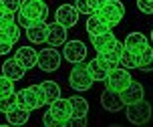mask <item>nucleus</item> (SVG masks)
<instances>
[{
	"mask_svg": "<svg viewBox=\"0 0 153 127\" xmlns=\"http://www.w3.org/2000/svg\"><path fill=\"white\" fill-rule=\"evenodd\" d=\"M48 16V6L45 0H22L18 10V24L28 28L32 24L45 22Z\"/></svg>",
	"mask_w": 153,
	"mask_h": 127,
	"instance_id": "obj_1",
	"label": "nucleus"
},
{
	"mask_svg": "<svg viewBox=\"0 0 153 127\" xmlns=\"http://www.w3.org/2000/svg\"><path fill=\"white\" fill-rule=\"evenodd\" d=\"M95 14L99 16L109 28H113V26H117V24L123 20V16H125V6H123L121 0H107L103 6L97 8Z\"/></svg>",
	"mask_w": 153,
	"mask_h": 127,
	"instance_id": "obj_2",
	"label": "nucleus"
},
{
	"mask_svg": "<svg viewBox=\"0 0 153 127\" xmlns=\"http://www.w3.org/2000/svg\"><path fill=\"white\" fill-rule=\"evenodd\" d=\"M69 83L71 87L75 91H87L93 87V77L91 73H89V69H87V65H81V63H76L75 67H73V71H71L69 75Z\"/></svg>",
	"mask_w": 153,
	"mask_h": 127,
	"instance_id": "obj_3",
	"label": "nucleus"
},
{
	"mask_svg": "<svg viewBox=\"0 0 153 127\" xmlns=\"http://www.w3.org/2000/svg\"><path fill=\"white\" fill-rule=\"evenodd\" d=\"M151 115H153V109L145 99L127 105V119L133 125H143V123H147V121L151 119Z\"/></svg>",
	"mask_w": 153,
	"mask_h": 127,
	"instance_id": "obj_4",
	"label": "nucleus"
},
{
	"mask_svg": "<svg viewBox=\"0 0 153 127\" xmlns=\"http://www.w3.org/2000/svg\"><path fill=\"white\" fill-rule=\"evenodd\" d=\"M32 89L36 91L40 107L51 105L53 101H56V99L61 97V87H59L56 81H45V83H40V85H32Z\"/></svg>",
	"mask_w": 153,
	"mask_h": 127,
	"instance_id": "obj_5",
	"label": "nucleus"
},
{
	"mask_svg": "<svg viewBox=\"0 0 153 127\" xmlns=\"http://www.w3.org/2000/svg\"><path fill=\"white\" fill-rule=\"evenodd\" d=\"M133 81L129 75V69H125V67H117L113 69V71H109V75L107 79H105V87L111 91H117V93H121L129 83Z\"/></svg>",
	"mask_w": 153,
	"mask_h": 127,
	"instance_id": "obj_6",
	"label": "nucleus"
},
{
	"mask_svg": "<svg viewBox=\"0 0 153 127\" xmlns=\"http://www.w3.org/2000/svg\"><path fill=\"white\" fill-rule=\"evenodd\" d=\"M62 57L73 65L83 63L85 57H87V45L81 43V40H67L65 46H62Z\"/></svg>",
	"mask_w": 153,
	"mask_h": 127,
	"instance_id": "obj_7",
	"label": "nucleus"
},
{
	"mask_svg": "<svg viewBox=\"0 0 153 127\" xmlns=\"http://www.w3.org/2000/svg\"><path fill=\"white\" fill-rule=\"evenodd\" d=\"M36 67H40L45 73H53L61 67V55L56 49H42L38 52V63Z\"/></svg>",
	"mask_w": 153,
	"mask_h": 127,
	"instance_id": "obj_8",
	"label": "nucleus"
},
{
	"mask_svg": "<svg viewBox=\"0 0 153 127\" xmlns=\"http://www.w3.org/2000/svg\"><path fill=\"white\" fill-rule=\"evenodd\" d=\"M48 111L54 119L59 121V125H67V121L73 117V111H71V101L69 99H56L48 105Z\"/></svg>",
	"mask_w": 153,
	"mask_h": 127,
	"instance_id": "obj_9",
	"label": "nucleus"
},
{
	"mask_svg": "<svg viewBox=\"0 0 153 127\" xmlns=\"http://www.w3.org/2000/svg\"><path fill=\"white\" fill-rule=\"evenodd\" d=\"M79 14L81 12L76 10L75 4H61L56 8V22H61L62 26L71 28V26H75L79 22Z\"/></svg>",
	"mask_w": 153,
	"mask_h": 127,
	"instance_id": "obj_10",
	"label": "nucleus"
},
{
	"mask_svg": "<svg viewBox=\"0 0 153 127\" xmlns=\"http://www.w3.org/2000/svg\"><path fill=\"white\" fill-rule=\"evenodd\" d=\"M46 43L51 46H61L67 43V26L61 22L46 24Z\"/></svg>",
	"mask_w": 153,
	"mask_h": 127,
	"instance_id": "obj_11",
	"label": "nucleus"
},
{
	"mask_svg": "<svg viewBox=\"0 0 153 127\" xmlns=\"http://www.w3.org/2000/svg\"><path fill=\"white\" fill-rule=\"evenodd\" d=\"M16 103H18V107H24V109H28V111L40 107V101H38V97H36V91L32 89V87H26V89L18 91V93H16Z\"/></svg>",
	"mask_w": 153,
	"mask_h": 127,
	"instance_id": "obj_12",
	"label": "nucleus"
},
{
	"mask_svg": "<svg viewBox=\"0 0 153 127\" xmlns=\"http://www.w3.org/2000/svg\"><path fill=\"white\" fill-rule=\"evenodd\" d=\"M101 105H103L107 111H121L123 107H125L121 93L111 91V89H105V91H103V95H101Z\"/></svg>",
	"mask_w": 153,
	"mask_h": 127,
	"instance_id": "obj_13",
	"label": "nucleus"
},
{
	"mask_svg": "<svg viewBox=\"0 0 153 127\" xmlns=\"http://www.w3.org/2000/svg\"><path fill=\"white\" fill-rule=\"evenodd\" d=\"M143 95H145L143 85H141V83H137V81H131L129 85L121 91V97H123V103H125V105H131V103L141 101V99H143Z\"/></svg>",
	"mask_w": 153,
	"mask_h": 127,
	"instance_id": "obj_14",
	"label": "nucleus"
},
{
	"mask_svg": "<svg viewBox=\"0 0 153 127\" xmlns=\"http://www.w3.org/2000/svg\"><path fill=\"white\" fill-rule=\"evenodd\" d=\"M0 38H4V40H8V43L14 45L16 40L20 38L18 22H14V20H6V18H0Z\"/></svg>",
	"mask_w": 153,
	"mask_h": 127,
	"instance_id": "obj_15",
	"label": "nucleus"
},
{
	"mask_svg": "<svg viewBox=\"0 0 153 127\" xmlns=\"http://www.w3.org/2000/svg\"><path fill=\"white\" fill-rule=\"evenodd\" d=\"M149 45L147 43V38H145V34H141V32H129L127 34V38H125V49L129 52H133V55H141L143 52V49Z\"/></svg>",
	"mask_w": 153,
	"mask_h": 127,
	"instance_id": "obj_16",
	"label": "nucleus"
},
{
	"mask_svg": "<svg viewBox=\"0 0 153 127\" xmlns=\"http://www.w3.org/2000/svg\"><path fill=\"white\" fill-rule=\"evenodd\" d=\"M14 59L18 61L24 69H32V67H36V63H38V52L26 45V46H20V49L16 51Z\"/></svg>",
	"mask_w": 153,
	"mask_h": 127,
	"instance_id": "obj_17",
	"label": "nucleus"
},
{
	"mask_svg": "<svg viewBox=\"0 0 153 127\" xmlns=\"http://www.w3.org/2000/svg\"><path fill=\"white\" fill-rule=\"evenodd\" d=\"M91 43H93V49L97 52H101V51H109L117 43V38H115V32L107 30V32H101V34L91 37Z\"/></svg>",
	"mask_w": 153,
	"mask_h": 127,
	"instance_id": "obj_18",
	"label": "nucleus"
},
{
	"mask_svg": "<svg viewBox=\"0 0 153 127\" xmlns=\"http://www.w3.org/2000/svg\"><path fill=\"white\" fill-rule=\"evenodd\" d=\"M24 71H26V69H24L16 59H8V61H4V63H2V75L8 77V79H12V81L22 79V77H24Z\"/></svg>",
	"mask_w": 153,
	"mask_h": 127,
	"instance_id": "obj_19",
	"label": "nucleus"
},
{
	"mask_svg": "<svg viewBox=\"0 0 153 127\" xmlns=\"http://www.w3.org/2000/svg\"><path fill=\"white\" fill-rule=\"evenodd\" d=\"M28 117H30V111L24 109V107H18V105H16L14 109L6 111V121L10 125H24L28 121Z\"/></svg>",
	"mask_w": 153,
	"mask_h": 127,
	"instance_id": "obj_20",
	"label": "nucleus"
},
{
	"mask_svg": "<svg viewBox=\"0 0 153 127\" xmlns=\"http://www.w3.org/2000/svg\"><path fill=\"white\" fill-rule=\"evenodd\" d=\"M26 38L34 43V45H40V43H46V24L45 22H38L32 24L26 28Z\"/></svg>",
	"mask_w": 153,
	"mask_h": 127,
	"instance_id": "obj_21",
	"label": "nucleus"
},
{
	"mask_svg": "<svg viewBox=\"0 0 153 127\" xmlns=\"http://www.w3.org/2000/svg\"><path fill=\"white\" fill-rule=\"evenodd\" d=\"M71 111H73V117H87V113H89V103H87V99L85 97H71Z\"/></svg>",
	"mask_w": 153,
	"mask_h": 127,
	"instance_id": "obj_22",
	"label": "nucleus"
},
{
	"mask_svg": "<svg viewBox=\"0 0 153 127\" xmlns=\"http://www.w3.org/2000/svg\"><path fill=\"white\" fill-rule=\"evenodd\" d=\"M137 69L145 71V73L153 71V46L151 45H147L143 49V52L137 57Z\"/></svg>",
	"mask_w": 153,
	"mask_h": 127,
	"instance_id": "obj_23",
	"label": "nucleus"
},
{
	"mask_svg": "<svg viewBox=\"0 0 153 127\" xmlns=\"http://www.w3.org/2000/svg\"><path fill=\"white\" fill-rule=\"evenodd\" d=\"M107 30H111V28H109L97 14L89 16V20H87V32H89V37H95V34H101V32H107Z\"/></svg>",
	"mask_w": 153,
	"mask_h": 127,
	"instance_id": "obj_24",
	"label": "nucleus"
},
{
	"mask_svg": "<svg viewBox=\"0 0 153 127\" xmlns=\"http://www.w3.org/2000/svg\"><path fill=\"white\" fill-rule=\"evenodd\" d=\"M87 69H89V73H91L93 81H105V79H107V75H109V71L103 67L97 59H93L91 63H87Z\"/></svg>",
	"mask_w": 153,
	"mask_h": 127,
	"instance_id": "obj_25",
	"label": "nucleus"
},
{
	"mask_svg": "<svg viewBox=\"0 0 153 127\" xmlns=\"http://www.w3.org/2000/svg\"><path fill=\"white\" fill-rule=\"evenodd\" d=\"M119 65L125 69H137V55L129 52L127 49L121 52V59H119Z\"/></svg>",
	"mask_w": 153,
	"mask_h": 127,
	"instance_id": "obj_26",
	"label": "nucleus"
},
{
	"mask_svg": "<svg viewBox=\"0 0 153 127\" xmlns=\"http://www.w3.org/2000/svg\"><path fill=\"white\" fill-rule=\"evenodd\" d=\"M12 93H14V81L0 75V97H6V95H12Z\"/></svg>",
	"mask_w": 153,
	"mask_h": 127,
	"instance_id": "obj_27",
	"label": "nucleus"
},
{
	"mask_svg": "<svg viewBox=\"0 0 153 127\" xmlns=\"http://www.w3.org/2000/svg\"><path fill=\"white\" fill-rule=\"evenodd\" d=\"M16 93H12V95H6V97H0V111H10V109H14L16 107Z\"/></svg>",
	"mask_w": 153,
	"mask_h": 127,
	"instance_id": "obj_28",
	"label": "nucleus"
},
{
	"mask_svg": "<svg viewBox=\"0 0 153 127\" xmlns=\"http://www.w3.org/2000/svg\"><path fill=\"white\" fill-rule=\"evenodd\" d=\"M0 4H2V8H4V10H8V12L16 14V12L20 10V4H22V0H0Z\"/></svg>",
	"mask_w": 153,
	"mask_h": 127,
	"instance_id": "obj_29",
	"label": "nucleus"
},
{
	"mask_svg": "<svg viewBox=\"0 0 153 127\" xmlns=\"http://www.w3.org/2000/svg\"><path fill=\"white\" fill-rule=\"evenodd\" d=\"M75 6L81 14H95V10H93L89 0H75Z\"/></svg>",
	"mask_w": 153,
	"mask_h": 127,
	"instance_id": "obj_30",
	"label": "nucleus"
},
{
	"mask_svg": "<svg viewBox=\"0 0 153 127\" xmlns=\"http://www.w3.org/2000/svg\"><path fill=\"white\" fill-rule=\"evenodd\" d=\"M137 6L141 12L145 14H153V0H137Z\"/></svg>",
	"mask_w": 153,
	"mask_h": 127,
	"instance_id": "obj_31",
	"label": "nucleus"
},
{
	"mask_svg": "<svg viewBox=\"0 0 153 127\" xmlns=\"http://www.w3.org/2000/svg\"><path fill=\"white\" fill-rule=\"evenodd\" d=\"M42 123H45L46 127H53V125H59V121L54 119L53 115H51V111L48 113H45V117H42Z\"/></svg>",
	"mask_w": 153,
	"mask_h": 127,
	"instance_id": "obj_32",
	"label": "nucleus"
},
{
	"mask_svg": "<svg viewBox=\"0 0 153 127\" xmlns=\"http://www.w3.org/2000/svg\"><path fill=\"white\" fill-rule=\"evenodd\" d=\"M10 49H12V43H8V40H4V38H0V55H8Z\"/></svg>",
	"mask_w": 153,
	"mask_h": 127,
	"instance_id": "obj_33",
	"label": "nucleus"
},
{
	"mask_svg": "<svg viewBox=\"0 0 153 127\" xmlns=\"http://www.w3.org/2000/svg\"><path fill=\"white\" fill-rule=\"evenodd\" d=\"M89 2H91L93 10H95V12H97V8H99V6H103V4H105V2H107V0H89Z\"/></svg>",
	"mask_w": 153,
	"mask_h": 127,
	"instance_id": "obj_34",
	"label": "nucleus"
},
{
	"mask_svg": "<svg viewBox=\"0 0 153 127\" xmlns=\"http://www.w3.org/2000/svg\"><path fill=\"white\" fill-rule=\"evenodd\" d=\"M4 14V8H2V4H0V16Z\"/></svg>",
	"mask_w": 153,
	"mask_h": 127,
	"instance_id": "obj_35",
	"label": "nucleus"
},
{
	"mask_svg": "<svg viewBox=\"0 0 153 127\" xmlns=\"http://www.w3.org/2000/svg\"><path fill=\"white\" fill-rule=\"evenodd\" d=\"M151 40H153V30H151Z\"/></svg>",
	"mask_w": 153,
	"mask_h": 127,
	"instance_id": "obj_36",
	"label": "nucleus"
}]
</instances>
